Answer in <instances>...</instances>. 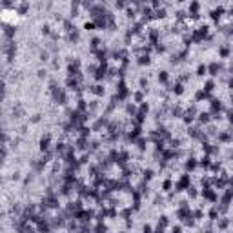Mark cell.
Wrapping results in <instances>:
<instances>
[{
  "label": "cell",
  "mask_w": 233,
  "mask_h": 233,
  "mask_svg": "<svg viewBox=\"0 0 233 233\" xmlns=\"http://www.w3.org/2000/svg\"><path fill=\"white\" fill-rule=\"evenodd\" d=\"M158 78H160V80H166V78H168V75H166L164 71H162V75H158Z\"/></svg>",
  "instance_id": "7a4b0ae2"
},
{
  "label": "cell",
  "mask_w": 233,
  "mask_h": 233,
  "mask_svg": "<svg viewBox=\"0 0 233 233\" xmlns=\"http://www.w3.org/2000/svg\"><path fill=\"white\" fill-rule=\"evenodd\" d=\"M204 71H206V68H204V66H199V75H202Z\"/></svg>",
  "instance_id": "3957f363"
},
{
  "label": "cell",
  "mask_w": 233,
  "mask_h": 233,
  "mask_svg": "<svg viewBox=\"0 0 233 233\" xmlns=\"http://www.w3.org/2000/svg\"><path fill=\"white\" fill-rule=\"evenodd\" d=\"M48 142H49V138H48V137L42 138V142H40V148H42V149H46V148H48Z\"/></svg>",
  "instance_id": "6da1fadb"
},
{
  "label": "cell",
  "mask_w": 233,
  "mask_h": 233,
  "mask_svg": "<svg viewBox=\"0 0 233 233\" xmlns=\"http://www.w3.org/2000/svg\"><path fill=\"white\" fill-rule=\"evenodd\" d=\"M157 15H158V16H164L166 11H164V9H160V11H157Z\"/></svg>",
  "instance_id": "277c9868"
}]
</instances>
